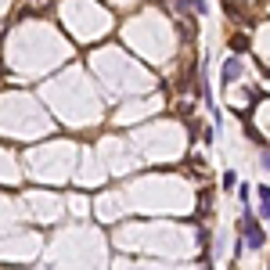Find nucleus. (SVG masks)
<instances>
[{
	"label": "nucleus",
	"instance_id": "obj_5",
	"mask_svg": "<svg viewBox=\"0 0 270 270\" xmlns=\"http://www.w3.org/2000/svg\"><path fill=\"white\" fill-rule=\"evenodd\" d=\"M256 195H259V202H270V184H259Z\"/></svg>",
	"mask_w": 270,
	"mask_h": 270
},
{
	"label": "nucleus",
	"instance_id": "obj_7",
	"mask_svg": "<svg viewBox=\"0 0 270 270\" xmlns=\"http://www.w3.org/2000/svg\"><path fill=\"white\" fill-rule=\"evenodd\" d=\"M259 220H270V202H259Z\"/></svg>",
	"mask_w": 270,
	"mask_h": 270
},
{
	"label": "nucleus",
	"instance_id": "obj_4",
	"mask_svg": "<svg viewBox=\"0 0 270 270\" xmlns=\"http://www.w3.org/2000/svg\"><path fill=\"white\" fill-rule=\"evenodd\" d=\"M234 184H238L234 170H227V173H223V191H234Z\"/></svg>",
	"mask_w": 270,
	"mask_h": 270
},
{
	"label": "nucleus",
	"instance_id": "obj_8",
	"mask_svg": "<svg viewBox=\"0 0 270 270\" xmlns=\"http://www.w3.org/2000/svg\"><path fill=\"white\" fill-rule=\"evenodd\" d=\"M263 166H266V170H270V155H263Z\"/></svg>",
	"mask_w": 270,
	"mask_h": 270
},
{
	"label": "nucleus",
	"instance_id": "obj_1",
	"mask_svg": "<svg viewBox=\"0 0 270 270\" xmlns=\"http://www.w3.org/2000/svg\"><path fill=\"white\" fill-rule=\"evenodd\" d=\"M238 234H242V245L245 249H263L266 245V230H263V220L256 216V213H242V220H238Z\"/></svg>",
	"mask_w": 270,
	"mask_h": 270
},
{
	"label": "nucleus",
	"instance_id": "obj_9",
	"mask_svg": "<svg viewBox=\"0 0 270 270\" xmlns=\"http://www.w3.org/2000/svg\"><path fill=\"white\" fill-rule=\"evenodd\" d=\"M29 4H47V0H29Z\"/></svg>",
	"mask_w": 270,
	"mask_h": 270
},
{
	"label": "nucleus",
	"instance_id": "obj_6",
	"mask_svg": "<svg viewBox=\"0 0 270 270\" xmlns=\"http://www.w3.org/2000/svg\"><path fill=\"white\" fill-rule=\"evenodd\" d=\"M230 51H245V36H234V40H230Z\"/></svg>",
	"mask_w": 270,
	"mask_h": 270
},
{
	"label": "nucleus",
	"instance_id": "obj_3",
	"mask_svg": "<svg viewBox=\"0 0 270 270\" xmlns=\"http://www.w3.org/2000/svg\"><path fill=\"white\" fill-rule=\"evenodd\" d=\"M177 15H206V0H177Z\"/></svg>",
	"mask_w": 270,
	"mask_h": 270
},
{
	"label": "nucleus",
	"instance_id": "obj_2",
	"mask_svg": "<svg viewBox=\"0 0 270 270\" xmlns=\"http://www.w3.org/2000/svg\"><path fill=\"white\" fill-rule=\"evenodd\" d=\"M238 76H242V58L230 54V58L223 61V76H220V83H223V87H230V83L238 80Z\"/></svg>",
	"mask_w": 270,
	"mask_h": 270
}]
</instances>
